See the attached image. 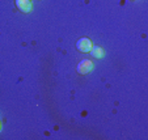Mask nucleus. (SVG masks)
<instances>
[{"mask_svg":"<svg viewBox=\"0 0 148 140\" xmlns=\"http://www.w3.org/2000/svg\"><path fill=\"white\" fill-rule=\"evenodd\" d=\"M92 46L93 45L89 38H80L77 42H76V47H77V50L81 51V53H89Z\"/></svg>","mask_w":148,"mask_h":140,"instance_id":"f03ea898","label":"nucleus"},{"mask_svg":"<svg viewBox=\"0 0 148 140\" xmlns=\"http://www.w3.org/2000/svg\"><path fill=\"white\" fill-rule=\"evenodd\" d=\"M89 54L93 56V58H96V59L103 58V50L100 47V46H92V48H90Z\"/></svg>","mask_w":148,"mask_h":140,"instance_id":"20e7f679","label":"nucleus"},{"mask_svg":"<svg viewBox=\"0 0 148 140\" xmlns=\"http://www.w3.org/2000/svg\"><path fill=\"white\" fill-rule=\"evenodd\" d=\"M92 70H93V63L90 62L89 59L81 60L77 66V72L80 73V75H87V73H89Z\"/></svg>","mask_w":148,"mask_h":140,"instance_id":"f257e3e1","label":"nucleus"},{"mask_svg":"<svg viewBox=\"0 0 148 140\" xmlns=\"http://www.w3.org/2000/svg\"><path fill=\"white\" fill-rule=\"evenodd\" d=\"M16 7L24 13H29L33 8L30 0H16Z\"/></svg>","mask_w":148,"mask_h":140,"instance_id":"7ed1b4c3","label":"nucleus"},{"mask_svg":"<svg viewBox=\"0 0 148 140\" xmlns=\"http://www.w3.org/2000/svg\"><path fill=\"white\" fill-rule=\"evenodd\" d=\"M0 128H1V123H0Z\"/></svg>","mask_w":148,"mask_h":140,"instance_id":"39448f33","label":"nucleus"}]
</instances>
